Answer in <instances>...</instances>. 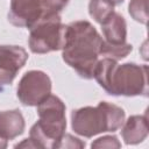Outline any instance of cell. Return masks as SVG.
Returning a JSON list of instances; mask_svg holds the SVG:
<instances>
[{"label": "cell", "mask_w": 149, "mask_h": 149, "mask_svg": "<svg viewBox=\"0 0 149 149\" xmlns=\"http://www.w3.org/2000/svg\"><path fill=\"white\" fill-rule=\"evenodd\" d=\"M102 37L88 21H73L65 26L62 48L63 61L84 79H92L99 61Z\"/></svg>", "instance_id": "cell-1"}, {"label": "cell", "mask_w": 149, "mask_h": 149, "mask_svg": "<svg viewBox=\"0 0 149 149\" xmlns=\"http://www.w3.org/2000/svg\"><path fill=\"white\" fill-rule=\"evenodd\" d=\"M93 78L111 95L148 97V65L146 64H119L113 58L104 57L98 61Z\"/></svg>", "instance_id": "cell-2"}, {"label": "cell", "mask_w": 149, "mask_h": 149, "mask_svg": "<svg viewBox=\"0 0 149 149\" xmlns=\"http://www.w3.org/2000/svg\"><path fill=\"white\" fill-rule=\"evenodd\" d=\"M126 119L125 111L111 102L100 101L95 107L85 106L71 112V127L76 134L93 137L105 132L119 130Z\"/></svg>", "instance_id": "cell-3"}, {"label": "cell", "mask_w": 149, "mask_h": 149, "mask_svg": "<svg viewBox=\"0 0 149 149\" xmlns=\"http://www.w3.org/2000/svg\"><path fill=\"white\" fill-rule=\"evenodd\" d=\"M65 104L54 94H49L37 105L38 120L29 132V137L38 148L54 149L66 128Z\"/></svg>", "instance_id": "cell-4"}, {"label": "cell", "mask_w": 149, "mask_h": 149, "mask_svg": "<svg viewBox=\"0 0 149 149\" xmlns=\"http://www.w3.org/2000/svg\"><path fill=\"white\" fill-rule=\"evenodd\" d=\"M65 26L61 15L47 13L31 29L28 45L34 54H48L62 50L65 38Z\"/></svg>", "instance_id": "cell-5"}, {"label": "cell", "mask_w": 149, "mask_h": 149, "mask_svg": "<svg viewBox=\"0 0 149 149\" xmlns=\"http://www.w3.org/2000/svg\"><path fill=\"white\" fill-rule=\"evenodd\" d=\"M51 93V79L41 70L27 71L17 84L16 95L24 106H37Z\"/></svg>", "instance_id": "cell-6"}, {"label": "cell", "mask_w": 149, "mask_h": 149, "mask_svg": "<svg viewBox=\"0 0 149 149\" xmlns=\"http://www.w3.org/2000/svg\"><path fill=\"white\" fill-rule=\"evenodd\" d=\"M47 13L44 0H10L7 17L15 27L31 29Z\"/></svg>", "instance_id": "cell-7"}, {"label": "cell", "mask_w": 149, "mask_h": 149, "mask_svg": "<svg viewBox=\"0 0 149 149\" xmlns=\"http://www.w3.org/2000/svg\"><path fill=\"white\" fill-rule=\"evenodd\" d=\"M28 61V52L20 45H0V91L10 85Z\"/></svg>", "instance_id": "cell-8"}, {"label": "cell", "mask_w": 149, "mask_h": 149, "mask_svg": "<svg viewBox=\"0 0 149 149\" xmlns=\"http://www.w3.org/2000/svg\"><path fill=\"white\" fill-rule=\"evenodd\" d=\"M148 118L143 115H130L121 127V136L126 144H139L148 136Z\"/></svg>", "instance_id": "cell-9"}, {"label": "cell", "mask_w": 149, "mask_h": 149, "mask_svg": "<svg viewBox=\"0 0 149 149\" xmlns=\"http://www.w3.org/2000/svg\"><path fill=\"white\" fill-rule=\"evenodd\" d=\"M101 30L104 41L109 44H123L127 38V23L125 17L116 12H113L102 23Z\"/></svg>", "instance_id": "cell-10"}, {"label": "cell", "mask_w": 149, "mask_h": 149, "mask_svg": "<svg viewBox=\"0 0 149 149\" xmlns=\"http://www.w3.org/2000/svg\"><path fill=\"white\" fill-rule=\"evenodd\" d=\"M26 122L20 109L0 112V137L14 140L24 132Z\"/></svg>", "instance_id": "cell-11"}, {"label": "cell", "mask_w": 149, "mask_h": 149, "mask_svg": "<svg viewBox=\"0 0 149 149\" xmlns=\"http://www.w3.org/2000/svg\"><path fill=\"white\" fill-rule=\"evenodd\" d=\"M114 3L112 0H90L88 2V13L90 16L101 24L113 12H114Z\"/></svg>", "instance_id": "cell-12"}, {"label": "cell", "mask_w": 149, "mask_h": 149, "mask_svg": "<svg viewBox=\"0 0 149 149\" xmlns=\"http://www.w3.org/2000/svg\"><path fill=\"white\" fill-rule=\"evenodd\" d=\"M132 50H133V45L127 42L123 44H109V43L102 41L100 55H102L105 57L113 58L115 61H120V59L127 57L132 52Z\"/></svg>", "instance_id": "cell-13"}, {"label": "cell", "mask_w": 149, "mask_h": 149, "mask_svg": "<svg viewBox=\"0 0 149 149\" xmlns=\"http://www.w3.org/2000/svg\"><path fill=\"white\" fill-rule=\"evenodd\" d=\"M128 12L135 21H137L142 24H147L148 0H130L129 6H128Z\"/></svg>", "instance_id": "cell-14"}, {"label": "cell", "mask_w": 149, "mask_h": 149, "mask_svg": "<svg viewBox=\"0 0 149 149\" xmlns=\"http://www.w3.org/2000/svg\"><path fill=\"white\" fill-rule=\"evenodd\" d=\"M85 147V142L79 140L78 137H74L71 134L64 133L63 136L58 140V142L55 144L54 149H59V148H65V149H81Z\"/></svg>", "instance_id": "cell-15"}, {"label": "cell", "mask_w": 149, "mask_h": 149, "mask_svg": "<svg viewBox=\"0 0 149 149\" xmlns=\"http://www.w3.org/2000/svg\"><path fill=\"white\" fill-rule=\"evenodd\" d=\"M91 148H121V143L115 135H105L94 140Z\"/></svg>", "instance_id": "cell-16"}, {"label": "cell", "mask_w": 149, "mask_h": 149, "mask_svg": "<svg viewBox=\"0 0 149 149\" xmlns=\"http://www.w3.org/2000/svg\"><path fill=\"white\" fill-rule=\"evenodd\" d=\"M48 12L59 14L69 3V0H44Z\"/></svg>", "instance_id": "cell-17"}, {"label": "cell", "mask_w": 149, "mask_h": 149, "mask_svg": "<svg viewBox=\"0 0 149 149\" xmlns=\"http://www.w3.org/2000/svg\"><path fill=\"white\" fill-rule=\"evenodd\" d=\"M14 148H38V147H37V144L29 137V139H24L21 143L15 144Z\"/></svg>", "instance_id": "cell-18"}, {"label": "cell", "mask_w": 149, "mask_h": 149, "mask_svg": "<svg viewBox=\"0 0 149 149\" xmlns=\"http://www.w3.org/2000/svg\"><path fill=\"white\" fill-rule=\"evenodd\" d=\"M7 148V140H3L2 137H0V149Z\"/></svg>", "instance_id": "cell-19"}, {"label": "cell", "mask_w": 149, "mask_h": 149, "mask_svg": "<svg viewBox=\"0 0 149 149\" xmlns=\"http://www.w3.org/2000/svg\"><path fill=\"white\" fill-rule=\"evenodd\" d=\"M123 1H125V0H112V2H113L114 5H121Z\"/></svg>", "instance_id": "cell-20"}]
</instances>
